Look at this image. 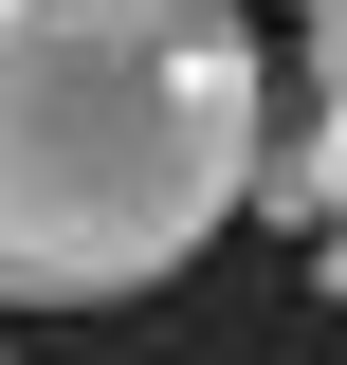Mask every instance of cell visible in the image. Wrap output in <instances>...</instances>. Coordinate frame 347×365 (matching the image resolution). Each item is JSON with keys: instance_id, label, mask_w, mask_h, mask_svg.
I'll use <instances>...</instances> for the list:
<instances>
[{"instance_id": "1", "label": "cell", "mask_w": 347, "mask_h": 365, "mask_svg": "<svg viewBox=\"0 0 347 365\" xmlns=\"http://www.w3.org/2000/svg\"><path fill=\"white\" fill-rule=\"evenodd\" d=\"M274 73L238 0H0V311H129L256 201Z\"/></svg>"}, {"instance_id": "2", "label": "cell", "mask_w": 347, "mask_h": 365, "mask_svg": "<svg viewBox=\"0 0 347 365\" xmlns=\"http://www.w3.org/2000/svg\"><path fill=\"white\" fill-rule=\"evenodd\" d=\"M293 55H311V110H347V0H311V19H293Z\"/></svg>"}, {"instance_id": "3", "label": "cell", "mask_w": 347, "mask_h": 365, "mask_svg": "<svg viewBox=\"0 0 347 365\" xmlns=\"http://www.w3.org/2000/svg\"><path fill=\"white\" fill-rule=\"evenodd\" d=\"M311 274H329V292H347V201H329V220H311Z\"/></svg>"}, {"instance_id": "4", "label": "cell", "mask_w": 347, "mask_h": 365, "mask_svg": "<svg viewBox=\"0 0 347 365\" xmlns=\"http://www.w3.org/2000/svg\"><path fill=\"white\" fill-rule=\"evenodd\" d=\"M0 365H19V347H0Z\"/></svg>"}]
</instances>
